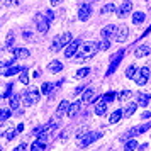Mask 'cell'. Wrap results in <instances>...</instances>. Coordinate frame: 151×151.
<instances>
[{
	"label": "cell",
	"instance_id": "1",
	"mask_svg": "<svg viewBox=\"0 0 151 151\" xmlns=\"http://www.w3.org/2000/svg\"><path fill=\"white\" fill-rule=\"evenodd\" d=\"M99 42H83V46H80V51H78V55H76V61H87L90 58H93L97 55V51H99Z\"/></svg>",
	"mask_w": 151,
	"mask_h": 151
},
{
	"label": "cell",
	"instance_id": "2",
	"mask_svg": "<svg viewBox=\"0 0 151 151\" xmlns=\"http://www.w3.org/2000/svg\"><path fill=\"white\" fill-rule=\"evenodd\" d=\"M102 137V132H99V131H90V132H85L83 136L78 137V148H87L88 144H92L93 141L97 139H100Z\"/></svg>",
	"mask_w": 151,
	"mask_h": 151
},
{
	"label": "cell",
	"instance_id": "3",
	"mask_svg": "<svg viewBox=\"0 0 151 151\" xmlns=\"http://www.w3.org/2000/svg\"><path fill=\"white\" fill-rule=\"evenodd\" d=\"M71 41H73V36H71V32H65V34L55 37L51 49H53V51H60V49H63L65 46H68Z\"/></svg>",
	"mask_w": 151,
	"mask_h": 151
},
{
	"label": "cell",
	"instance_id": "4",
	"mask_svg": "<svg viewBox=\"0 0 151 151\" xmlns=\"http://www.w3.org/2000/svg\"><path fill=\"white\" fill-rule=\"evenodd\" d=\"M39 90L34 88V87H29L26 92H24V104L27 105V107H32V105H36L37 104V100H39Z\"/></svg>",
	"mask_w": 151,
	"mask_h": 151
},
{
	"label": "cell",
	"instance_id": "5",
	"mask_svg": "<svg viewBox=\"0 0 151 151\" xmlns=\"http://www.w3.org/2000/svg\"><path fill=\"white\" fill-rule=\"evenodd\" d=\"M36 26H37V31H39V32H42V34H46V32H48L49 31V17L46 14H37L36 15Z\"/></svg>",
	"mask_w": 151,
	"mask_h": 151
},
{
	"label": "cell",
	"instance_id": "6",
	"mask_svg": "<svg viewBox=\"0 0 151 151\" xmlns=\"http://www.w3.org/2000/svg\"><path fill=\"white\" fill-rule=\"evenodd\" d=\"M132 80H134L139 87L146 85V83H148V80H150V68H148V66H143L141 70H137Z\"/></svg>",
	"mask_w": 151,
	"mask_h": 151
},
{
	"label": "cell",
	"instance_id": "7",
	"mask_svg": "<svg viewBox=\"0 0 151 151\" xmlns=\"http://www.w3.org/2000/svg\"><path fill=\"white\" fill-rule=\"evenodd\" d=\"M122 58H124V49H119L116 53V56L112 58V63H110V66H109V70H107V75H112L114 71L117 70V66L121 65V61H122Z\"/></svg>",
	"mask_w": 151,
	"mask_h": 151
},
{
	"label": "cell",
	"instance_id": "8",
	"mask_svg": "<svg viewBox=\"0 0 151 151\" xmlns=\"http://www.w3.org/2000/svg\"><path fill=\"white\" fill-rule=\"evenodd\" d=\"M150 127H151V122L141 124V126H137V127H132V129H129L126 134H124V137H132V136H137V134H143V132H146Z\"/></svg>",
	"mask_w": 151,
	"mask_h": 151
},
{
	"label": "cell",
	"instance_id": "9",
	"mask_svg": "<svg viewBox=\"0 0 151 151\" xmlns=\"http://www.w3.org/2000/svg\"><path fill=\"white\" fill-rule=\"evenodd\" d=\"M80 44H82V41H80V39H75V41H71L68 46L65 48V56H66V58H71V56H75L76 49L80 48Z\"/></svg>",
	"mask_w": 151,
	"mask_h": 151
},
{
	"label": "cell",
	"instance_id": "10",
	"mask_svg": "<svg viewBox=\"0 0 151 151\" xmlns=\"http://www.w3.org/2000/svg\"><path fill=\"white\" fill-rule=\"evenodd\" d=\"M90 15H92V5L90 4H83L82 7L78 9V19L80 21H88Z\"/></svg>",
	"mask_w": 151,
	"mask_h": 151
},
{
	"label": "cell",
	"instance_id": "11",
	"mask_svg": "<svg viewBox=\"0 0 151 151\" xmlns=\"http://www.w3.org/2000/svg\"><path fill=\"white\" fill-rule=\"evenodd\" d=\"M116 32H117V26H114V24H109L100 31L102 37H105V39H112V37L116 39Z\"/></svg>",
	"mask_w": 151,
	"mask_h": 151
},
{
	"label": "cell",
	"instance_id": "12",
	"mask_svg": "<svg viewBox=\"0 0 151 151\" xmlns=\"http://www.w3.org/2000/svg\"><path fill=\"white\" fill-rule=\"evenodd\" d=\"M131 2H132V0H124L122 5H121V9L117 10V15H119L121 19H122V17H126V15L131 12V9H132V4H131Z\"/></svg>",
	"mask_w": 151,
	"mask_h": 151
},
{
	"label": "cell",
	"instance_id": "13",
	"mask_svg": "<svg viewBox=\"0 0 151 151\" xmlns=\"http://www.w3.org/2000/svg\"><path fill=\"white\" fill-rule=\"evenodd\" d=\"M31 150L32 151H41V150H46V136L42 134L36 139L34 143L31 144Z\"/></svg>",
	"mask_w": 151,
	"mask_h": 151
},
{
	"label": "cell",
	"instance_id": "14",
	"mask_svg": "<svg viewBox=\"0 0 151 151\" xmlns=\"http://www.w3.org/2000/svg\"><path fill=\"white\" fill-rule=\"evenodd\" d=\"M127 32H129L127 26H119V27H117V32H116V41L117 42H124L126 39H127Z\"/></svg>",
	"mask_w": 151,
	"mask_h": 151
},
{
	"label": "cell",
	"instance_id": "15",
	"mask_svg": "<svg viewBox=\"0 0 151 151\" xmlns=\"http://www.w3.org/2000/svg\"><path fill=\"white\" fill-rule=\"evenodd\" d=\"M151 53V46L150 44H141V46H137L136 51H134V56L136 58H144V56H148Z\"/></svg>",
	"mask_w": 151,
	"mask_h": 151
},
{
	"label": "cell",
	"instance_id": "16",
	"mask_svg": "<svg viewBox=\"0 0 151 151\" xmlns=\"http://www.w3.org/2000/svg\"><path fill=\"white\" fill-rule=\"evenodd\" d=\"M12 53H14L15 60H26V58H29V55H31L27 48H14Z\"/></svg>",
	"mask_w": 151,
	"mask_h": 151
},
{
	"label": "cell",
	"instance_id": "17",
	"mask_svg": "<svg viewBox=\"0 0 151 151\" xmlns=\"http://www.w3.org/2000/svg\"><path fill=\"white\" fill-rule=\"evenodd\" d=\"M80 107H82V100H76V102L70 104L68 110H66V116H68V117H75L76 114H78V110H80Z\"/></svg>",
	"mask_w": 151,
	"mask_h": 151
},
{
	"label": "cell",
	"instance_id": "18",
	"mask_svg": "<svg viewBox=\"0 0 151 151\" xmlns=\"http://www.w3.org/2000/svg\"><path fill=\"white\" fill-rule=\"evenodd\" d=\"M151 100V95L150 93H137V105H141V107H146Z\"/></svg>",
	"mask_w": 151,
	"mask_h": 151
},
{
	"label": "cell",
	"instance_id": "19",
	"mask_svg": "<svg viewBox=\"0 0 151 151\" xmlns=\"http://www.w3.org/2000/svg\"><path fill=\"white\" fill-rule=\"evenodd\" d=\"M68 107H70V102H68V100H61L60 107H58V110H56V119H60V117H61L63 114H66Z\"/></svg>",
	"mask_w": 151,
	"mask_h": 151
},
{
	"label": "cell",
	"instance_id": "20",
	"mask_svg": "<svg viewBox=\"0 0 151 151\" xmlns=\"http://www.w3.org/2000/svg\"><path fill=\"white\" fill-rule=\"evenodd\" d=\"M107 112V104L102 100V97H100V100L97 102V105H95V114L97 116H104Z\"/></svg>",
	"mask_w": 151,
	"mask_h": 151
},
{
	"label": "cell",
	"instance_id": "21",
	"mask_svg": "<svg viewBox=\"0 0 151 151\" xmlns=\"http://www.w3.org/2000/svg\"><path fill=\"white\" fill-rule=\"evenodd\" d=\"M48 70L51 71V73H58V71H61L63 70V63L58 61V60H55V61H51L48 65Z\"/></svg>",
	"mask_w": 151,
	"mask_h": 151
},
{
	"label": "cell",
	"instance_id": "22",
	"mask_svg": "<svg viewBox=\"0 0 151 151\" xmlns=\"http://www.w3.org/2000/svg\"><path fill=\"white\" fill-rule=\"evenodd\" d=\"M122 110L121 109H117V110H114V112H112V114H110V117H109V122L110 124H116V122H119V121H121V117H122Z\"/></svg>",
	"mask_w": 151,
	"mask_h": 151
},
{
	"label": "cell",
	"instance_id": "23",
	"mask_svg": "<svg viewBox=\"0 0 151 151\" xmlns=\"http://www.w3.org/2000/svg\"><path fill=\"white\" fill-rule=\"evenodd\" d=\"M93 88H85V92H83V95H82V102H92V99H93Z\"/></svg>",
	"mask_w": 151,
	"mask_h": 151
},
{
	"label": "cell",
	"instance_id": "24",
	"mask_svg": "<svg viewBox=\"0 0 151 151\" xmlns=\"http://www.w3.org/2000/svg\"><path fill=\"white\" fill-rule=\"evenodd\" d=\"M144 12H134L132 14V24H136V26H139V24H143L144 22Z\"/></svg>",
	"mask_w": 151,
	"mask_h": 151
},
{
	"label": "cell",
	"instance_id": "25",
	"mask_svg": "<svg viewBox=\"0 0 151 151\" xmlns=\"http://www.w3.org/2000/svg\"><path fill=\"white\" fill-rule=\"evenodd\" d=\"M136 109H137V104H136V102L127 104V107H126V110H124V116H126V117H131L134 112H136Z\"/></svg>",
	"mask_w": 151,
	"mask_h": 151
},
{
	"label": "cell",
	"instance_id": "26",
	"mask_svg": "<svg viewBox=\"0 0 151 151\" xmlns=\"http://www.w3.org/2000/svg\"><path fill=\"white\" fill-rule=\"evenodd\" d=\"M22 66H10V68H5L4 70V75L5 76H12V75H15V73H19V71H22Z\"/></svg>",
	"mask_w": 151,
	"mask_h": 151
},
{
	"label": "cell",
	"instance_id": "27",
	"mask_svg": "<svg viewBox=\"0 0 151 151\" xmlns=\"http://www.w3.org/2000/svg\"><path fill=\"white\" fill-rule=\"evenodd\" d=\"M56 88V85L55 83H49V82H46V83H42V87H41V92L46 95V93H51L53 90Z\"/></svg>",
	"mask_w": 151,
	"mask_h": 151
},
{
	"label": "cell",
	"instance_id": "28",
	"mask_svg": "<svg viewBox=\"0 0 151 151\" xmlns=\"http://www.w3.org/2000/svg\"><path fill=\"white\" fill-rule=\"evenodd\" d=\"M19 104H21V97L17 95V93L10 97V109L17 110V109H19Z\"/></svg>",
	"mask_w": 151,
	"mask_h": 151
},
{
	"label": "cell",
	"instance_id": "29",
	"mask_svg": "<svg viewBox=\"0 0 151 151\" xmlns=\"http://www.w3.org/2000/svg\"><path fill=\"white\" fill-rule=\"evenodd\" d=\"M10 116H12V110L10 109H0V121H2V122L7 121Z\"/></svg>",
	"mask_w": 151,
	"mask_h": 151
},
{
	"label": "cell",
	"instance_id": "30",
	"mask_svg": "<svg viewBox=\"0 0 151 151\" xmlns=\"http://www.w3.org/2000/svg\"><path fill=\"white\" fill-rule=\"evenodd\" d=\"M114 99H116V92H107L105 95H102V100H104L105 104L114 102Z\"/></svg>",
	"mask_w": 151,
	"mask_h": 151
},
{
	"label": "cell",
	"instance_id": "31",
	"mask_svg": "<svg viewBox=\"0 0 151 151\" xmlns=\"http://www.w3.org/2000/svg\"><path fill=\"white\" fill-rule=\"evenodd\" d=\"M19 82L24 83V85H27L29 83V76H27V68H24L21 71V76H19Z\"/></svg>",
	"mask_w": 151,
	"mask_h": 151
},
{
	"label": "cell",
	"instance_id": "32",
	"mask_svg": "<svg viewBox=\"0 0 151 151\" xmlns=\"http://www.w3.org/2000/svg\"><path fill=\"white\" fill-rule=\"evenodd\" d=\"M15 134H19V131L15 129V127H10V129H9L7 132H5V134H4V136L7 137L9 141H10V139H14V137H15Z\"/></svg>",
	"mask_w": 151,
	"mask_h": 151
},
{
	"label": "cell",
	"instance_id": "33",
	"mask_svg": "<svg viewBox=\"0 0 151 151\" xmlns=\"http://www.w3.org/2000/svg\"><path fill=\"white\" fill-rule=\"evenodd\" d=\"M124 148H126V150H136V148H137V141H136V139H127Z\"/></svg>",
	"mask_w": 151,
	"mask_h": 151
},
{
	"label": "cell",
	"instance_id": "34",
	"mask_svg": "<svg viewBox=\"0 0 151 151\" xmlns=\"http://www.w3.org/2000/svg\"><path fill=\"white\" fill-rule=\"evenodd\" d=\"M136 66H134V65H131L129 68L126 70V76H127V78H134V75H136Z\"/></svg>",
	"mask_w": 151,
	"mask_h": 151
},
{
	"label": "cell",
	"instance_id": "35",
	"mask_svg": "<svg viewBox=\"0 0 151 151\" xmlns=\"http://www.w3.org/2000/svg\"><path fill=\"white\" fill-rule=\"evenodd\" d=\"M131 95H132V92H131V90H122V92L119 93V99H121V100L124 102V100H127Z\"/></svg>",
	"mask_w": 151,
	"mask_h": 151
},
{
	"label": "cell",
	"instance_id": "36",
	"mask_svg": "<svg viewBox=\"0 0 151 151\" xmlns=\"http://www.w3.org/2000/svg\"><path fill=\"white\" fill-rule=\"evenodd\" d=\"M109 46H110V41H109V39H105V37H104L102 41L99 42V48L102 49V51H105V49H109Z\"/></svg>",
	"mask_w": 151,
	"mask_h": 151
},
{
	"label": "cell",
	"instance_id": "37",
	"mask_svg": "<svg viewBox=\"0 0 151 151\" xmlns=\"http://www.w3.org/2000/svg\"><path fill=\"white\" fill-rule=\"evenodd\" d=\"M90 73V68H80L76 71V78H83V76H87Z\"/></svg>",
	"mask_w": 151,
	"mask_h": 151
},
{
	"label": "cell",
	"instance_id": "38",
	"mask_svg": "<svg viewBox=\"0 0 151 151\" xmlns=\"http://www.w3.org/2000/svg\"><path fill=\"white\" fill-rule=\"evenodd\" d=\"M114 10H116V5H114V4H109V5H105L100 12H102V14H109V12H114Z\"/></svg>",
	"mask_w": 151,
	"mask_h": 151
},
{
	"label": "cell",
	"instance_id": "39",
	"mask_svg": "<svg viewBox=\"0 0 151 151\" xmlns=\"http://www.w3.org/2000/svg\"><path fill=\"white\" fill-rule=\"evenodd\" d=\"M21 4V0H5V5L7 7H15V5H19Z\"/></svg>",
	"mask_w": 151,
	"mask_h": 151
},
{
	"label": "cell",
	"instance_id": "40",
	"mask_svg": "<svg viewBox=\"0 0 151 151\" xmlns=\"http://www.w3.org/2000/svg\"><path fill=\"white\" fill-rule=\"evenodd\" d=\"M12 87H14V85H12V83H9V85H7V90H5V93H4V95H2V97H4V99H7V97L10 95V92H12Z\"/></svg>",
	"mask_w": 151,
	"mask_h": 151
},
{
	"label": "cell",
	"instance_id": "41",
	"mask_svg": "<svg viewBox=\"0 0 151 151\" xmlns=\"http://www.w3.org/2000/svg\"><path fill=\"white\" fill-rule=\"evenodd\" d=\"M12 41H14V32H9V36H7V46L9 48L12 46Z\"/></svg>",
	"mask_w": 151,
	"mask_h": 151
},
{
	"label": "cell",
	"instance_id": "42",
	"mask_svg": "<svg viewBox=\"0 0 151 151\" xmlns=\"http://www.w3.org/2000/svg\"><path fill=\"white\" fill-rule=\"evenodd\" d=\"M141 117H143V119H150V117H151V112H148V110H144L143 114H141Z\"/></svg>",
	"mask_w": 151,
	"mask_h": 151
},
{
	"label": "cell",
	"instance_id": "43",
	"mask_svg": "<svg viewBox=\"0 0 151 151\" xmlns=\"http://www.w3.org/2000/svg\"><path fill=\"white\" fill-rule=\"evenodd\" d=\"M44 14H46V15H48V17H49V21H53V19H55V14H53L51 10H46Z\"/></svg>",
	"mask_w": 151,
	"mask_h": 151
},
{
	"label": "cell",
	"instance_id": "44",
	"mask_svg": "<svg viewBox=\"0 0 151 151\" xmlns=\"http://www.w3.org/2000/svg\"><path fill=\"white\" fill-rule=\"evenodd\" d=\"M26 148H27V144H26V143H22V144H19V146H17L15 150H17V151H22V150H26Z\"/></svg>",
	"mask_w": 151,
	"mask_h": 151
},
{
	"label": "cell",
	"instance_id": "45",
	"mask_svg": "<svg viewBox=\"0 0 151 151\" xmlns=\"http://www.w3.org/2000/svg\"><path fill=\"white\" fill-rule=\"evenodd\" d=\"M61 2H65V0H51V5H53V7H56V5H60Z\"/></svg>",
	"mask_w": 151,
	"mask_h": 151
},
{
	"label": "cell",
	"instance_id": "46",
	"mask_svg": "<svg viewBox=\"0 0 151 151\" xmlns=\"http://www.w3.org/2000/svg\"><path fill=\"white\" fill-rule=\"evenodd\" d=\"M150 32H151V26H150L148 29H146V32H143V34H141V37H144V36H148Z\"/></svg>",
	"mask_w": 151,
	"mask_h": 151
},
{
	"label": "cell",
	"instance_id": "47",
	"mask_svg": "<svg viewBox=\"0 0 151 151\" xmlns=\"http://www.w3.org/2000/svg\"><path fill=\"white\" fill-rule=\"evenodd\" d=\"M85 88H87V87H78V88L75 90V93H80V92H83Z\"/></svg>",
	"mask_w": 151,
	"mask_h": 151
},
{
	"label": "cell",
	"instance_id": "48",
	"mask_svg": "<svg viewBox=\"0 0 151 151\" xmlns=\"http://www.w3.org/2000/svg\"><path fill=\"white\" fill-rule=\"evenodd\" d=\"M31 36H32V34H31V31H26V32H24V37H26V39L31 37Z\"/></svg>",
	"mask_w": 151,
	"mask_h": 151
},
{
	"label": "cell",
	"instance_id": "49",
	"mask_svg": "<svg viewBox=\"0 0 151 151\" xmlns=\"http://www.w3.org/2000/svg\"><path fill=\"white\" fill-rule=\"evenodd\" d=\"M17 131H19V132H22V131H24V124H19V126H17Z\"/></svg>",
	"mask_w": 151,
	"mask_h": 151
},
{
	"label": "cell",
	"instance_id": "50",
	"mask_svg": "<svg viewBox=\"0 0 151 151\" xmlns=\"http://www.w3.org/2000/svg\"><path fill=\"white\" fill-rule=\"evenodd\" d=\"M0 75H4V63H2V60H0Z\"/></svg>",
	"mask_w": 151,
	"mask_h": 151
},
{
	"label": "cell",
	"instance_id": "51",
	"mask_svg": "<svg viewBox=\"0 0 151 151\" xmlns=\"http://www.w3.org/2000/svg\"><path fill=\"white\" fill-rule=\"evenodd\" d=\"M2 99H4V97H2V95H0V100H2Z\"/></svg>",
	"mask_w": 151,
	"mask_h": 151
}]
</instances>
